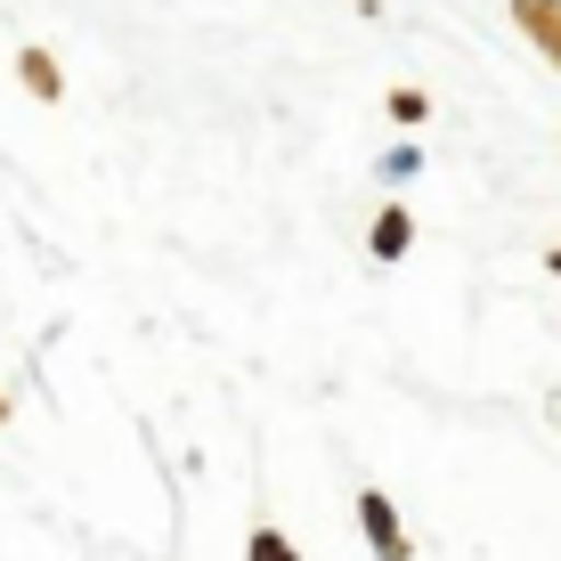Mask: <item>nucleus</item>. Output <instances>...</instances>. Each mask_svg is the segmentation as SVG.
<instances>
[{"label":"nucleus","mask_w":561,"mask_h":561,"mask_svg":"<svg viewBox=\"0 0 561 561\" xmlns=\"http://www.w3.org/2000/svg\"><path fill=\"white\" fill-rule=\"evenodd\" d=\"M408 244H415V211L408 204H382L375 228H366V253H375V261H408Z\"/></svg>","instance_id":"f03ea898"},{"label":"nucleus","mask_w":561,"mask_h":561,"mask_svg":"<svg viewBox=\"0 0 561 561\" xmlns=\"http://www.w3.org/2000/svg\"><path fill=\"white\" fill-rule=\"evenodd\" d=\"M513 25L529 33V42L553 57V73H561V0H513Z\"/></svg>","instance_id":"7ed1b4c3"},{"label":"nucleus","mask_w":561,"mask_h":561,"mask_svg":"<svg viewBox=\"0 0 561 561\" xmlns=\"http://www.w3.org/2000/svg\"><path fill=\"white\" fill-rule=\"evenodd\" d=\"M391 114H399V123H423V114H432V99H423V90H391Z\"/></svg>","instance_id":"423d86ee"},{"label":"nucleus","mask_w":561,"mask_h":561,"mask_svg":"<svg viewBox=\"0 0 561 561\" xmlns=\"http://www.w3.org/2000/svg\"><path fill=\"white\" fill-rule=\"evenodd\" d=\"M358 529H366V546H375V561H415L408 529H399V505L382 489H358Z\"/></svg>","instance_id":"f257e3e1"},{"label":"nucleus","mask_w":561,"mask_h":561,"mask_svg":"<svg viewBox=\"0 0 561 561\" xmlns=\"http://www.w3.org/2000/svg\"><path fill=\"white\" fill-rule=\"evenodd\" d=\"M244 561H301V546L285 529H253V537H244Z\"/></svg>","instance_id":"39448f33"},{"label":"nucleus","mask_w":561,"mask_h":561,"mask_svg":"<svg viewBox=\"0 0 561 561\" xmlns=\"http://www.w3.org/2000/svg\"><path fill=\"white\" fill-rule=\"evenodd\" d=\"M16 82H25L42 106L66 99V73H57V57H49V49H16Z\"/></svg>","instance_id":"20e7f679"},{"label":"nucleus","mask_w":561,"mask_h":561,"mask_svg":"<svg viewBox=\"0 0 561 561\" xmlns=\"http://www.w3.org/2000/svg\"><path fill=\"white\" fill-rule=\"evenodd\" d=\"M0 423H9V399H0Z\"/></svg>","instance_id":"0eeeda50"}]
</instances>
